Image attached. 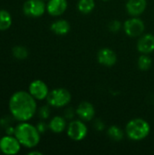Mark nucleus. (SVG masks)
<instances>
[{
    "instance_id": "nucleus-20",
    "label": "nucleus",
    "mask_w": 154,
    "mask_h": 155,
    "mask_svg": "<svg viewBox=\"0 0 154 155\" xmlns=\"http://www.w3.org/2000/svg\"><path fill=\"white\" fill-rule=\"evenodd\" d=\"M137 64H138V67L140 70L148 71L152 65V60L149 56V54H142V55H140V57L138 58Z\"/></svg>"
},
{
    "instance_id": "nucleus-25",
    "label": "nucleus",
    "mask_w": 154,
    "mask_h": 155,
    "mask_svg": "<svg viewBox=\"0 0 154 155\" xmlns=\"http://www.w3.org/2000/svg\"><path fill=\"white\" fill-rule=\"evenodd\" d=\"M36 128H37L38 132H39L41 134H44V133L47 131V129H49V126H48V124H45L44 122H39V123L37 124V125H36Z\"/></svg>"
},
{
    "instance_id": "nucleus-2",
    "label": "nucleus",
    "mask_w": 154,
    "mask_h": 155,
    "mask_svg": "<svg viewBox=\"0 0 154 155\" xmlns=\"http://www.w3.org/2000/svg\"><path fill=\"white\" fill-rule=\"evenodd\" d=\"M14 134L21 145L26 148H34L40 142L41 134L38 132L36 126H34L27 122H22L16 125Z\"/></svg>"
},
{
    "instance_id": "nucleus-18",
    "label": "nucleus",
    "mask_w": 154,
    "mask_h": 155,
    "mask_svg": "<svg viewBox=\"0 0 154 155\" xmlns=\"http://www.w3.org/2000/svg\"><path fill=\"white\" fill-rule=\"evenodd\" d=\"M107 135L113 142H121L124 137V132L117 125H111L107 130Z\"/></svg>"
},
{
    "instance_id": "nucleus-27",
    "label": "nucleus",
    "mask_w": 154,
    "mask_h": 155,
    "mask_svg": "<svg viewBox=\"0 0 154 155\" xmlns=\"http://www.w3.org/2000/svg\"><path fill=\"white\" fill-rule=\"evenodd\" d=\"M5 132H6V134L7 135H12L13 134H15V129L12 128V127H7L6 130H5Z\"/></svg>"
},
{
    "instance_id": "nucleus-8",
    "label": "nucleus",
    "mask_w": 154,
    "mask_h": 155,
    "mask_svg": "<svg viewBox=\"0 0 154 155\" xmlns=\"http://www.w3.org/2000/svg\"><path fill=\"white\" fill-rule=\"evenodd\" d=\"M21 143L12 135H6L0 139V151L7 155H14L19 153Z\"/></svg>"
},
{
    "instance_id": "nucleus-3",
    "label": "nucleus",
    "mask_w": 154,
    "mask_h": 155,
    "mask_svg": "<svg viewBox=\"0 0 154 155\" xmlns=\"http://www.w3.org/2000/svg\"><path fill=\"white\" fill-rule=\"evenodd\" d=\"M151 133L150 124L143 118L130 120L125 126V134L132 141L139 142L144 140Z\"/></svg>"
},
{
    "instance_id": "nucleus-21",
    "label": "nucleus",
    "mask_w": 154,
    "mask_h": 155,
    "mask_svg": "<svg viewBox=\"0 0 154 155\" xmlns=\"http://www.w3.org/2000/svg\"><path fill=\"white\" fill-rule=\"evenodd\" d=\"M13 55L19 60H24L28 56V50L22 45H16L12 49Z\"/></svg>"
},
{
    "instance_id": "nucleus-12",
    "label": "nucleus",
    "mask_w": 154,
    "mask_h": 155,
    "mask_svg": "<svg viewBox=\"0 0 154 155\" xmlns=\"http://www.w3.org/2000/svg\"><path fill=\"white\" fill-rule=\"evenodd\" d=\"M137 50L141 54H150L154 52V35L152 34H143L137 41Z\"/></svg>"
},
{
    "instance_id": "nucleus-17",
    "label": "nucleus",
    "mask_w": 154,
    "mask_h": 155,
    "mask_svg": "<svg viewBox=\"0 0 154 155\" xmlns=\"http://www.w3.org/2000/svg\"><path fill=\"white\" fill-rule=\"evenodd\" d=\"M94 8H95L94 0H78L77 9L80 13L87 15L92 13Z\"/></svg>"
},
{
    "instance_id": "nucleus-29",
    "label": "nucleus",
    "mask_w": 154,
    "mask_h": 155,
    "mask_svg": "<svg viewBox=\"0 0 154 155\" xmlns=\"http://www.w3.org/2000/svg\"><path fill=\"white\" fill-rule=\"evenodd\" d=\"M103 1H109V0H103Z\"/></svg>"
},
{
    "instance_id": "nucleus-4",
    "label": "nucleus",
    "mask_w": 154,
    "mask_h": 155,
    "mask_svg": "<svg viewBox=\"0 0 154 155\" xmlns=\"http://www.w3.org/2000/svg\"><path fill=\"white\" fill-rule=\"evenodd\" d=\"M72 100L71 93L65 88H55L49 92L46 101L47 104L55 108H62L70 104Z\"/></svg>"
},
{
    "instance_id": "nucleus-7",
    "label": "nucleus",
    "mask_w": 154,
    "mask_h": 155,
    "mask_svg": "<svg viewBox=\"0 0 154 155\" xmlns=\"http://www.w3.org/2000/svg\"><path fill=\"white\" fill-rule=\"evenodd\" d=\"M46 11L44 0H27L23 5V12L29 17H40Z\"/></svg>"
},
{
    "instance_id": "nucleus-14",
    "label": "nucleus",
    "mask_w": 154,
    "mask_h": 155,
    "mask_svg": "<svg viewBox=\"0 0 154 155\" xmlns=\"http://www.w3.org/2000/svg\"><path fill=\"white\" fill-rule=\"evenodd\" d=\"M146 8L147 0H128L126 3V10L131 16H140Z\"/></svg>"
},
{
    "instance_id": "nucleus-30",
    "label": "nucleus",
    "mask_w": 154,
    "mask_h": 155,
    "mask_svg": "<svg viewBox=\"0 0 154 155\" xmlns=\"http://www.w3.org/2000/svg\"><path fill=\"white\" fill-rule=\"evenodd\" d=\"M44 1H45V0H44Z\"/></svg>"
},
{
    "instance_id": "nucleus-24",
    "label": "nucleus",
    "mask_w": 154,
    "mask_h": 155,
    "mask_svg": "<svg viewBox=\"0 0 154 155\" xmlns=\"http://www.w3.org/2000/svg\"><path fill=\"white\" fill-rule=\"evenodd\" d=\"M76 114V111L74 109V108H66V110L64 111V117L66 119V120H74V117Z\"/></svg>"
},
{
    "instance_id": "nucleus-19",
    "label": "nucleus",
    "mask_w": 154,
    "mask_h": 155,
    "mask_svg": "<svg viewBox=\"0 0 154 155\" xmlns=\"http://www.w3.org/2000/svg\"><path fill=\"white\" fill-rule=\"evenodd\" d=\"M12 25V17L9 12L6 10H0V30L4 31L8 29Z\"/></svg>"
},
{
    "instance_id": "nucleus-10",
    "label": "nucleus",
    "mask_w": 154,
    "mask_h": 155,
    "mask_svg": "<svg viewBox=\"0 0 154 155\" xmlns=\"http://www.w3.org/2000/svg\"><path fill=\"white\" fill-rule=\"evenodd\" d=\"M75 111L77 116L84 122L93 121L95 117V108L93 104L87 101L80 103Z\"/></svg>"
},
{
    "instance_id": "nucleus-6",
    "label": "nucleus",
    "mask_w": 154,
    "mask_h": 155,
    "mask_svg": "<svg viewBox=\"0 0 154 155\" xmlns=\"http://www.w3.org/2000/svg\"><path fill=\"white\" fill-rule=\"evenodd\" d=\"M125 34L130 37H140L144 34L145 24L138 16H133L127 19L123 25Z\"/></svg>"
},
{
    "instance_id": "nucleus-15",
    "label": "nucleus",
    "mask_w": 154,
    "mask_h": 155,
    "mask_svg": "<svg viewBox=\"0 0 154 155\" xmlns=\"http://www.w3.org/2000/svg\"><path fill=\"white\" fill-rule=\"evenodd\" d=\"M51 31L57 35H65L70 32V23L64 19H58L51 24Z\"/></svg>"
},
{
    "instance_id": "nucleus-16",
    "label": "nucleus",
    "mask_w": 154,
    "mask_h": 155,
    "mask_svg": "<svg viewBox=\"0 0 154 155\" xmlns=\"http://www.w3.org/2000/svg\"><path fill=\"white\" fill-rule=\"evenodd\" d=\"M67 125L68 124H67L66 119L64 116H59V115L53 117L48 124L49 129L54 134L63 133L64 131L66 130Z\"/></svg>"
},
{
    "instance_id": "nucleus-26",
    "label": "nucleus",
    "mask_w": 154,
    "mask_h": 155,
    "mask_svg": "<svg viewBox=\"0 0 154 155\" xmlns=\"http://www.w3.org/2000/svg\"><path fill=\"white\" fill-rule=\"evenodd\" d=\"M104 126H105L104 123L102 120H100V119H96L94 121V123H93V127L97 131H103L104 129Z\"/></svg>"
},
{
    "instance_id": "nucleus-23",
    "label": "nucleus",
    "mask_w": 154,
    "mask_h": 155,
    "mask_svg": "<svg viewBox=\"0 0 154 155\" xmlns=\"http://www.w3.org/2000/svg\"><path fill=\"white\" fill-rule=\"evenodd\" d=\"M38 114H39V117L42 119V120H46L49 118L50 116V108L48 105H43L39 111H38Z\"/></svg>"
},
{
    "instance_id": "nucleus-1",
    "label": "nucleus",
    "mask_w": 154,
    "mask_h": 155,
    "mask_svg": "<svg viewBox=\"0 0 154 155\" xmlns=\"http://www.w3.org/2000/svg\"><path fill=\"white\" fill-rule=\"evenodd\" d=\"M9 110L13 117L20 122H27L34 117L37 105L35 99L25 91L15 93L9 100Z\"/></svg>"
},
{
    "instance_id": "nucleus-9",
    "label": "nucleus",
    "mask_w": 154,
    "mask_h": 155,
    "mask_svg": "<svg viewBox=\"0 0 154 155\" xmlns=\"http://www.w3.org/2000/svg\"><path fill=\"white\" fill-rule=\"evenodd\" d=\"M49 92L48 86L42 80H34L29 85V93L35 100L46 99Z\"/></svg>"
},
{
    "instance_id": "nucleus-22",
    "label": "nucleus",
    "mask_w": 154,
    "mask_h": 155,
    "mask_svg": "<svg viewBox=\"0 0 154 155\" xmlns=\"http://www.w3.org/2000/svg\"><path fill=\"white\" fill-rule=\"evenodd\" d=\"M122 26H123V24L120 21H118V20H113L108 25L109 30L112 33H114V34L115 33H118L122 29Z\"/></svg>"
},
{
    "instance_id": "nucleus-11",
    "label": "nucleus",
    "mask_w": 154,
    "mask_h": 155,
    "mask_svg": "<svg viewBox=\"0 0 154 155\" xmlns=\"http://www.w3.org/2000/svg\"><path fill=\"white\" fill-rule=\"evenodd\" d=\"M97 61L103 66L111 67L117 63V54L113 49L103 47L97 53Z\"/></svg>"
},
{
    "instance_id": "nucleus-28",
    "label": "nucleus",
    "mask_w": 154,
    "mask_h": 155,
    "mask_svg": "<svg viewBox=\"0 0 154 155\" xmlns=\"http://www.w3.org/2000/svg\"><path fill=\"white\" fill-rule=\"evenodd\" d=\"M28 155H43V153L41 152H37V151H33L28 153Z\"/></svg>"
},
{
    "instance_id": "nucleus-5",
    "label": "nucleus",
    "mask_w": 154,
    "mask_h": 155,
    "mask_svg": "<svg viewBox=\"0 0 154 155\" xmlns=\"http://www.w3.org/2000/svg\"><path fill=\"white\" fill-rule=\"evenodd\" d=\"M66 134L68 137L74 142L83 141L88 134V128L84 121L71 120L66 128Z\"/></svg>"
},
{
    "instance_id": "nucleus-13",
    "label": "nucleus",
    "mask_w": 154,
    "mask_h": 155,
    "mask_svg": "<svg viewBox=\"0 0 154 155\" xmlns=\"http://www.w3.org/2000/svg\"><path fill=\"white\" fill-rule=\"evenodd\" d=\"M68 7L67 0H48L46 4V11L52 16L62 15Z\"/></svg>"
}]
</instances>
